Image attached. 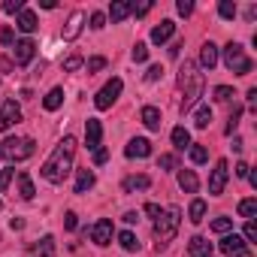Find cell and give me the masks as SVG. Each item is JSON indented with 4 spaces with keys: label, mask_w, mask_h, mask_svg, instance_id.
<instances>
[{
    "label": "cell",
    "mask_w": 257,
    "mask_h": 257,
    "mask_svg": "<svg viewBox=\"0 0 257 257\" xmlns=\"http://www.w3.org/2000/svg\"><path fill=\"white\" fill-rule=\"evenodd\" d=\"M131 55H134V61H137V64H143V61L149 58V46H146V43H137Z\"/></svg>",
    "instance_id": "cell-39"
},
{
    "label": "cell",
    "mask_w": 257,
    "mask_h": 257,
    "mask_svg": "<svg viewBox=\"0 0 257 257\" xmlns=\"http://www.w3.org/2000/svg\"><path fill=\"white\" fill-rule=\"evenodd\" d=\"M91 28H94V31L106 28V16H103V13H91Z\"/></svg>",
    "instance_id": "cell-46"
},
{
    "label": "cell",
    "mask_w": 257,
    "mask_h": 257,
    "mask_svg": "<svg viewBox=\"0 0 257 257\" xmlns=\"http://www.w3.org/2000/svg\"><path fill=\"white\" fill-rule=\"evenodd\" d=\"M176 10H179V16H185V19H188V16L194 13V4H191V0H179Z\"/></svg>",
    "instance_id": "cell-45"
},
{
    "label": "cell",
    "mask_w": 257,
    "mask_h": 257,
    "mask_svg": "<svg viewBox=\"0 0 257 257\" xmlns=\"http://www.w3.org/2000/svg\"><path fill=\"white\" fill-rule=\"evenodd\" d=\"M164 76V67L161 64H155V67H149V73H146V82H158Z\"/></svg>",
    "instance_id": "cell-44"
},
{
    "label": "cell",
    "mask_w": 257,
    "mask_h": 257,
    "mask_svg": "<svg viewBox=\"0 0 257 257\" xmlns=\"http://www.w3.org/2000/svg\"><path fill=\"white\" fill-rule=\"evenodd\" d=\"M124 221H127V224H137V221H140V215H137V212H127V215H124Z\"/></svg>",
    "instance_id": "cell-55"
},
{
    "label": "cell",
    "mask_w": 257,
    "mask_h": 257,
    "mask_svg": "<svg viewBox=\"0 0 257 257\" xmlns=\"http://www.w3.org/2000/svg\"><path fill=\"white\" fill-rule=\"evenodd\" d=\"M176 164H179V161H176V155H161V161H158V167H161V170H176Z\"/></svg>",
    "instance_id": "cell-43"
},
{
    "label": "cell",
    "mask_w": 257,
    "mask_h": 257,
    "mask_svg": "<svg viewBox=\"0 0 257 257\" xmlns=\"http://www.w3.org/2000/svg\"><path fill=\"white\" fill-rule=\"evenodd\" d=\"M106 161H109V152H106V149H97V152H94V164L100 167V164H106Z\"/></svg>",
    "instance_id": "cell-51"
},
{
    "label": "cell",
    "mask_w": 257,
    "mask_h": 257,
    "mask_svg": "<svg viewBox=\"0 0 257 257\" xmlns=\"http://www.w3.org/2000/svg\"><path fill=\"white\" fill-rule=\"evenodd\" d=\"M61 103H64V91H61V88H52V91L46 94V100H43V106H46L49 112L61 109Z\"/></svg>",
    "instance_id": "cell-26"
},
{
    "label": "cell",
    "mask_w": 257,
    "mask_h": 257,
    "mask_svg": "<svg viewBox=\"0 0 257 257\" xmlns=\"http://www.w3.org/2000/svg\"><path fill=\"white\" fill-rule=\"evenodd\" d=\"M0 46H16V34H13V28H0Z\"/></svg>",
    "instance_id": "cell-42"
},
{
    "label": "cell",
    "mask_w": 257,
    "mask_h": 257,
    "mask_svg": "<svg viewBox=\"0 0 257 257\" xmlns=\"http://www.w3.org/2000/svg\"><path fill=\"white\" fill-rule=\"evenodd\" d=\"M146 215H152V218H155V221H158V218H161V215H164V209H161V206H158V203H146Z\"/></svg>",
    "instance_id": "cell-47"
},
{
    "label": "cell",
    "mask_w": 257,
    "mask_h": 257,
    "mask_svg": "<svg viewBox=\"0 0 257 257\" xmlns=\"http://www.w3.org/2000/svg\"><path fill=\"white\" fill-rule=\"evenodd\" d=\"M13 67H16V64H13L10 58H0V73H10Z\"/></svg>",
    "instance_id": "cell-53"
},
{
    "label": "cell",
    "mask_w": 257,
    "mask_h": 257,
    "mask_svg": "<svg viewBox=\"0 0 257 257\" xmlns=\"http://www.w3.org/2000/svg\"><path fill=\"white\" fill-rule=\"evenodd\" d=\"M100 140H103V124L97 118H88L85 121V143H88V149L97 152L100 149Z\"/></svg>",
    "instance_id": "cell-11"
},
{
    "label": "cell",
    "mask_w": 257,
    "mask_h": 257,
    "mask_svg": "<svg viewBox=\"0 0 257 257\" xmlns=\"http://www.w3.org/2000/svg\"><path fill=\"white\" fill-rule=\"evenodd\" d=\"M215 64H218V46L215 43H203V49H200V67L212 70Z\"/></svg>",
    "instance_id": "cell-19"
},
{
    "label": "cell",
    "mask_w": 257,
    "mask_h": 257,
    "mask_svg": "<svg viewBox=\"0 0 257 257\" xmlns=\"http://www.w3.org/2000/svg\"><path fill=\"white\" fill-rule=\"evenodd\" d=\"M94 182H97V176H94L91 170H79V176H76V194L91 191V188H94Z\"/></svg>",
    "instance_id": "cell-23"
},
{
    "label": "cell",
    "mask_w": 257,
    "mask_h": 257,
    "mask_svg": "<svg viewBox=\"0 0 257 257\" xmlns=\"http://www.w3.org/2000/svg\"><path fill=\"white\" fill-rule=\"evenodd\" d=\"M140 118H143V124L149 127V131H161V109L158 106H143Z\"/></svg>",
    "instance_id": "cell-17"
},
{
    "label": "cell",
    "mask_w": 257,
    "mask_h": 257,
    "mask_svg": "<svg viewBox=\"0 0 257 257\" xmlns=\"http://www.w3.org/2000/svg\"><path fill=\"white\" fill-rule=\"evenodd\" d=\"M22 10H25V0H4V13L16 16V13H22Z\"/></svg>",
    "instance_id": "cell-38"
},
{
    "label": "cell",
    "mask_w": 257,
    "mask_h": 257,
    "mask_svg": "<svg viewBox=\"0 0 257 257\" xmlns=\"http://www.w3.org/2000/svg\"><path fill=\"white\" fill-rule=\"evenodd\" d=\"M242 248H245V239H242V236L224 233V239H221V251H224V254H233V251H242Z\"/></svg>",
    "instance_id": "cell-21"
},
{
    "label": "cell",
    "mask_w": 257,
    "mask_h": 257,
    "mask_svg": "<svg viewBox=\"0 0 257 257\" xmlns=\"http://www.w3.org/2000/svg\"><path fill=\"white\" fill-rule=\"evenodd\" d=\"M227 179H230V167H227V161H218L215 170H212V176H209V194L221 197L224 188H227Z\"/></svg>",
    "instance_id": "cell-7"
},
{
    "label": "cell",
    "mask_w": 257,
    "mask_h": 257,
    "mask_svg": "<svg viewBox=\"0 0 257 257\" xmlns=\"http://www.w3.org/2000/svg\"><path fill=\"white\" fill-rule=\"evenodd\" d=\"M10 182H13V170H4V173H0V191H7Z\"/></svg>",
    "instance_id": "cell-50"
},
{
    "label": "cell",
    "mask_w": 257,
    "mask_h": 257,
    "mask_svg": "<svg viewBox=\"0 0 257 257\" xmlns=\"http://www.w3.org/2000/svg\"><path fill=\"white\" fill-rule=\"evenodd\" d=\"M124 155H127V158H149V155H152V143H149V140H143V137H137V140L127 143Z\"/></svg>",
    "instance_id": "cell-14"
},
{
    "label": "cell",
    "mask_w": 257,
    "mask_h": 257,
    "mask_svg": "<svg viewBox=\"0 0 257 257\" xmlns=\"http://www.w3.org/2000/svg\"><path fill=\"white\" fill-rule=\"evenodd\" d=\"M34 182H31V176L28 173H19V197L22 200H34Z\"/></svg>",
    "instance_id": "cell-24"
},
{
    "label": "cell",
    "mask_w": 257,
    "mask_h": 257,
    "mask_svg": "<svg viewBox=\"0 0 257 257\" xmlns=\"http://www.w3.org/2000/svg\"><path fill=\"white\" fill-rule=\"evenodd\" d=\"M179 188H182L185 194H197V188H200L197 173H194V170H179Z\"/></svg>",
    "instance_id": "cell-16"
},
{
    "label": "cell",
    "mask_w": 257,
    "mask_h": 257,
    "mask_svg": "<svg viewBox=\"0 0 257 257\" xmlns=\"http://www.w3.org/2000/svg\"><path fill=\"white\" fill-rule=\"evenodd\" d=\"M131 7L134 4H127V0H115V4L109 7V19L112 22H124L127 16H131Z\"/></svg>",
    "instance_id": "cell-22"
},
{
    "label": "cell",
    "mask_w": 257,
    "mask_h": 257,
    "mask_svg": "<svg viewBox=\"0 0 257 257\" xmlns=\"http://www.w3.org/2000/svg\"><path fill=\"white\" fill-rule=\"evenodd\" d=\"M218 16L227 19V22H233V19H236V4H230V0H221V4H218Z\"/></svg>",
    "instance_id": "cell-32"
},
{
    "label": "cell",
    "mask_w": 257,
    "mask_h": 257,
    "mask_svg": "<svg viewBox=\"0 0 257 257\" xmlns=\"http://www.w3.org/2000/svg\"><path fill=\"white\" fill-rule=\"evenodd\" d=\"M227 257H251V248H248V245H245V248H242V251H233V254H227Z\"/></svg>",
    "instance_id": "cell-54"
},
{
    "label": "cell",
    "mask_w": 257,
    "mask_h": 257,
    "mask_svg": "<svg viewBox=\"0 0 257 257\" xmlns=\"http://www.w3.org/2000/svg\"><path fill=\"white\" fill-rule=\"evenodd\" d=\"M40 254L43 257H55V236H43L40 239Z\"/></svg>",
    "instance_id": "cell-33"
},
{
    "label": "cell",
    "mask_w": 257,
    "mask_h": 257,
    "mask_svg": "<svg viewBox=\"0 0 257 257\" xmlns=\"http://www.w3.org/2000/svg\"><path fill=\"white\" fill-rule=\"evenodd\" d=\"M152 185V179L149 176H127L124 182H121V188L127 191V194H134V191H146Z\"/></svg>",
    "instance_id": "cell-20"
},
{
    "label": "cell",
    "mask_w": 257,
    "mask_h": 257,
    "mask_svg": "<svg viewBox=\"0 0 257 257\" xmlns=\"http://www.w3.org/2000/svg\"><path fill=\"white\" fill-rule=\"evenodd\" d=\"M245 239H248V242H257V224H254V221L245 224Z\"/></svg>",
    "instance_id": "cell-49"
},
{
    "label": "cell",
    "mask_w": 257,
    "mask_h": 257,
    "mask_svg": "<svg viewBox=\"0 0 257 257\" xmlns=\"http://www.w3.org/2000/svg\"><path fill=\"white\" fill-rule=\"evenodd\" d=\"M194 124L200 127V131H206V127L212 124V109H209V103H206V106H200V109L194 112Z\"/></svg>",
    "instance_id": "cell-28"
},
{
    "label": "cell",
    "mask_w": 257,
    "mask_h": 257,
    "mask_svg": "<svg viewBox=\"0 0 257 257\" xmlns=\"http://www.w3.org/2000/svg\"><path fill=\"white\" fill-rule=\"evenodd\" d=\"M212 242L209 239H203V236H194L191 242H188V254L191 257H212Z\"/></svg>",
    "instance_id": "cell-15"
},
{
    "label": "cell",
    "mask_w": 257,
    "mask_h": 257,
    "mask_svg": "<svg viewBox=\"0 0 257 257\" xmlns=\"http://www.w3.org/2000/svg\"><path fill=\"white\" fill-rule=\"evenodd\" d=\"M152 7H155L152 0H146V4H134V7H131V13H134L137 19H143V16H149V13H152Z\"/></svg>",
    "instance_id": "cell-37"
},
{
    "label": "cell",
    "mask_w": 257,
    "mask_h": 257,
    "mask_svg": "<svg viewBox=\"0 0 257 257\" xmlns=\"http://www.w3.org/2000/svg\"><path fill=\"white\" fill-rule=\"evenodd\" d=\"M106 67V58L103 55H94V58H88V73H100Z\"/></svg>",
    "instance_id": "cell-40"
},
{
    "label": "cell",
    "mask_w": 257,
    "mask_h": 257,
    "mask_svg": "<svg viewBox=\"0 0 257 257\" xmlns=\"http://www.w3.org/2000/svg\"><path fill=\"white\" fill-rule=\"evenodd\" d=\"M224 64H227V70H230V73H236V76H248V73L254 70L251 58H245V52H242V46H239V43L224 46Z\"/></svg>",
    "instance_id": "cell-5"
},
{
    "label": "cell",
    "mask_w": 257,
    "mask_h": 257,
    "mask_svg": "<svg viewBox=\"0 0 257 257\" xmlns=\"http://www.w3.org/2000/svg\"><path fill=\"white\" fill-rule=\"evenodd\" d=\"M179 52H182V40H179V43H173V49H170V55H173V58H179Z\"/></svg>",
    "instance_id": "cell-56"
},
{
    "label": "cell",
    "mask_w": 257,
    "mask_h": 257,
    "mask_svg": "<svg viewBox=\"0 0 257 257\" xmlns=\"http://www.w3.org/2000/svg\"><path fill=\"white\" fill-rule=\"evenodd\" d=\"M248 173H251L248 164H236V176H239V179H248Z\"/></svg>",
    "instance_id": "cell-52"
},
{
    "label": "cell",
    "mask_w": 257,
    "mask_h": 257,
    "mask_svg": "<svg viewBox=\"0 0 257 257\" xmlns=\"http://www.w3.org/2000/svg\"><path fill=\"white\" fill-rule=\"evenodd\" d=\"M19 121H22V109H19V103H16V100H7L4 109H0V131H10V127L19 124Z\"/></svg>",
    "instance_id": "cell-9"
},
{
    "label": "cell",
    "mask_w": 257,
    "mask_h": 257,
    "mask_svg": "<svg viewBox=\"0 0 257 257\" xmlns=\"http://www.w3.org/2000/svg\"><path fill=\"white\" fill-rule=\"evenodd\" d=\"M179 88H182V115H185V112H191V109L200 103V97H203V73L197 70L194 61H185V67H182V73H179Z\"/></svg>",
    "instance_id": "cell-2"
},
{
    "label": "cell",
    "mask_w": 257,
    "mask_h": 257,
    "mask_svg": "<svg viewBox=\"0 0 257 257\" xmlns=\"http://www.w3.org/2000/svg\"><path fill=\"white\" fill-rule=\"evenodd\" d=\"M173 146H176L179 152L191 149V134L185 131V127H176V131H173Z\"/></svg>",
    "instance_id": "cell-27"
},
{
    "label": "cell",
    "mask_w": 257,
    "mask_h": 257,
    "mask_svg": "<svg viewBox=\"0 0 257 257\" xmlns=\"http://www.w3.org/2000/svg\"><path fill=\"white\" fill-rule=\"evenodd\" d=\"M34 140L31 137H10L4 140V146H0V155H4L10 164H19V161H28L34 155Z\"/></svg>",
    "instance_id": "cell-4"
},
{
    "label": "cell",
    "mask_w": 257,
    "mask_h": 257,
    "mask_svg": "<svg viewBox=\"0 0 257 257\" xmlns=\"http://www.w3.org/2000/svg\"><path fill=\"white\" fill-rule=\"evenodd\" d=\"M34 55H37V43L34 40H19L13 46V64H19V67H28L34 61Z\"/></svg>",
    "instance_id": "cell-8"
},
{
    "label": "cell",
    "mask_w": 257,
    "mask_h": 257,
    "mask_svg": "<svg viewBox=\"0 0 257 257\" xmlns=\"http://www.w3.org/2000/svg\"><path fill=\"white\" fill-rule=\"evenodd\" d=\"M112 236H115V227H112V221H109V218H100V221L91 227V239H94L97 245H109V242H112Z\"/></svg>",
    "instance_id": "cell-10"
},
{
    "label": "cell",
    "mask_w": 257,
    "mask_h": 257,
    "mask_svg": "<svg viewBox=\"0 0 257 257\" xmlns=\"http://www.w3.org/2000/svg\"><path fill=\"white\" fill-rule=\"evenodd\" d=\"M82 64H85V61H82V58H79V55H70V58H67V61H64V73H73V70H79V67H82Z\"/></svg>",
    "instance_id": "cell-41"
},
{
    "label": "cell",
    "mask_w": 257,
    "mask_h": 257,
    "mask_svg": "<svg viewBox=\"0 0 257 257\" xmlns=\"http://www.w3.org/2000/svg\"><path fill=\"white\" fill-rule=\"evenodd\" d=\"M121 88H124V82H121V79H109V82H106V85L97 91V97H94V106H97V109H109V106L118 100Z\"/></svg>",
    "instance_id": "cell-6"
},
{
    "label": "cell",
    "mask_w": 257,
    "mask_h": 257,
    "mask_svg": "<svg viewBox=\"0 0 257 257\" xmlns=\"http://www.w3.org/2000/svg\"><path fill=\"white\" fill-rule=\"evenodd\" d=\"M206 218V203L203 200H191V206H188V221L191 224H200Z\"/></svg>",
    "instance_id": "cell-25"
},
{
    "label": "cell",
    "mask_w": 257,
    "mask_h": 257,
    "mask_svg": "<svg viewBox=\"0 0 257 257\" xmlns=\"http://www.w3.org/2000/svg\"><path fill=\"white\" fill-rule=\"evenodd\" d=\"M173 34H176V22L164 19L161 25H155V31H152V43H155V46H164V43H167Z\"/></svg>",
    "instance_id": "cell-13"
},
{
    "label": "cell",
    "mask_w": 257,
    "mask_h": 257,
    "mask_svg": "<svg viewBox=\"0 0 257 257\" xmlns=\"http://www.w3.org/2000/svg\"><path fill=\"white\" fill-rule=\"evenodd\" d=\"M212 230H215V233H230V230H233V221L221 215V218H215V221H212Z\"/></svg>",
    "instance_id": "cell-35"
},
{
    "label": "cell",
    "mask_w": 257,
    "mask_h": 257,
    "mask_svg": "<svg viewBox=\"0 0 257 257\" xmlns=\"http://www.w3.org/2000/svg\"><path fill=\"white\" fill-rule=\"evenodd\" d=\"M16 28H19L22 34H34L40 25H37V16H34L31 10H22V13H19V19H16Z\"/></svg>",
    "instance_id": "cell-18"
},
{
    "label": "cell",
    "mask_w": 257,
    "mask_h": 257,
    "mask_svg": "<svg viewBox=\"0 0 257 257\" xmlns=\"http://www.w3.org/2000/svg\"><path fill=\"white\" fill-rule=\"evenodd\" d=\"M188 152H191V161H194V164H206V161H209V152H206L203 146H191Z\"/></svg>",
    "instance_id": "cell-34"
},
{
    "label": "cell",
    "mask_w": 257,
    "mask_h": 257,
    "mask_svg": "<svg viewBox=\"0 0 257 257\" xmlns=\"http://www.w3.org/2000/svg\"><path fill=\"white\" fill-rule=\"evenodd\" d=\"M0 209H4V203H0Z\"/></svg>",
    "instance_id": "cell-57"
},
{
    "label": "cell",
    "mask_w": 257,
    "mask_h": 257,
    "mask_svg": "<svg viewBox=\"0 0 257 257\" xmlns=\"http://www.w3.org/2000/svg\"><path fill=\"white\" fill-rule=\"evenodd\" d=\"M212 97H215L218 103H230V100H233L236 94H233V88H230V85H218V88L212 91Z\"/></svg>",
    "instance_id": "cell-31"
},
{
    "label": "cell",
    "mask_w": 257,
    "mask_h": 257,
    "mask_svg": "<svg viewBox=\"0 0 257 257\" xmlns=\"http://www.w3.org/2000/svg\"><path fill=\"white\" fill-rule=\"evenodd\" d=\"M82 28H85V13H82V10L70 13V19H67V25H64V40H76V37L82 34Z\"/></svg>",
    "instance_id": "cell-12"
},
{
    "label": "cell",
    "mask_w": 257,
    "mask_h": 257,
    "mask_svg": "<svg viewBox=\"0 0 257 257\" xmlns=\"http://www.w3.org/2000/svg\"><path fill=\"white\" fill-rule=\"evenodd\" d=\"M118 242H121V248H124V251H140V239H137L131 230L118 233Z\"/></svg>",
    "instance_id": "cell-29"
},
{
    "label": "cell",
    "mask_w": 257,
    "mask_h": 257,
    "mask_svg": "<svg viewBox=\"0 0 257 257\" xmlns=\"http://www.w3.org/2000/svg\"><path fill=\"white\" fill-rule=\"evenodd\" d=\"M239 118H242V106H233V112H230V124H227V137H233V131L239 127Z\"/></svg>",
    "instance_id": "cell-36"
},
{
    "label": "cell",
    "mask_w": 257,
    "mask_h": 257,
    "mask_svg": "<svg viewBox=\"0 0 257 257\" xmlns=\"http://www.w3.org/2000/svg\"><path fill=\"white\" fill-rule=\"evenodd\" d=\"M179 224H182V212L173 206L167 209L158 221H155V239H158V248H167L173 242V236L179 233Z\"/></svg>",
    "instance_id": "cell-3"
},
{
    "label": "cell",
    "mask_w": 257,
    "mask_h": 257,
    "mask_svg": "<svg viewBox=\"0 0 257 257\" xmlns=\"http://www.w3.org/2000/svg\"><path fill=\"white\" fill-rule=\"evenodd\" d=\"M239 215L251 221V218L257 215V200H254V197H248V200H242V203H239Z\"/></svg>",
    "instance_id": "cell-30"
},
{
    "label": "cell",
    "mask_w": 257,
    "mask_h": 257,
    "mask_svg": "<svg viewBox=\"0 0 257 257\" xmlns=\"http://www.w3.org/2000/svg\"><path fill=\"white\" fill-rule=\"evenodd\" d=\"M73 158H76V137H64L55 146V152L49 155V161L43 164V170H40L43 179L49 185H61L70 176V170H73Z\"/></svg>",
    "instance_id": "cell-1"
},
{
    "label": "cell",
    "mask_w": 257,
    "mask_h": 257,
    "mask_svg": "<svg viewBox=\"0 0 257 257\" xmlns=\"http://www.w3.org/2000/svg\"><path fill=\"white\" fill-rule=\"evenodd\" d=\"M64 227H67V230H76V227H79V218H76V212H67V215H64Z\"/></svg>",
    "instance_id": "cell-48"
}]
</instances>
